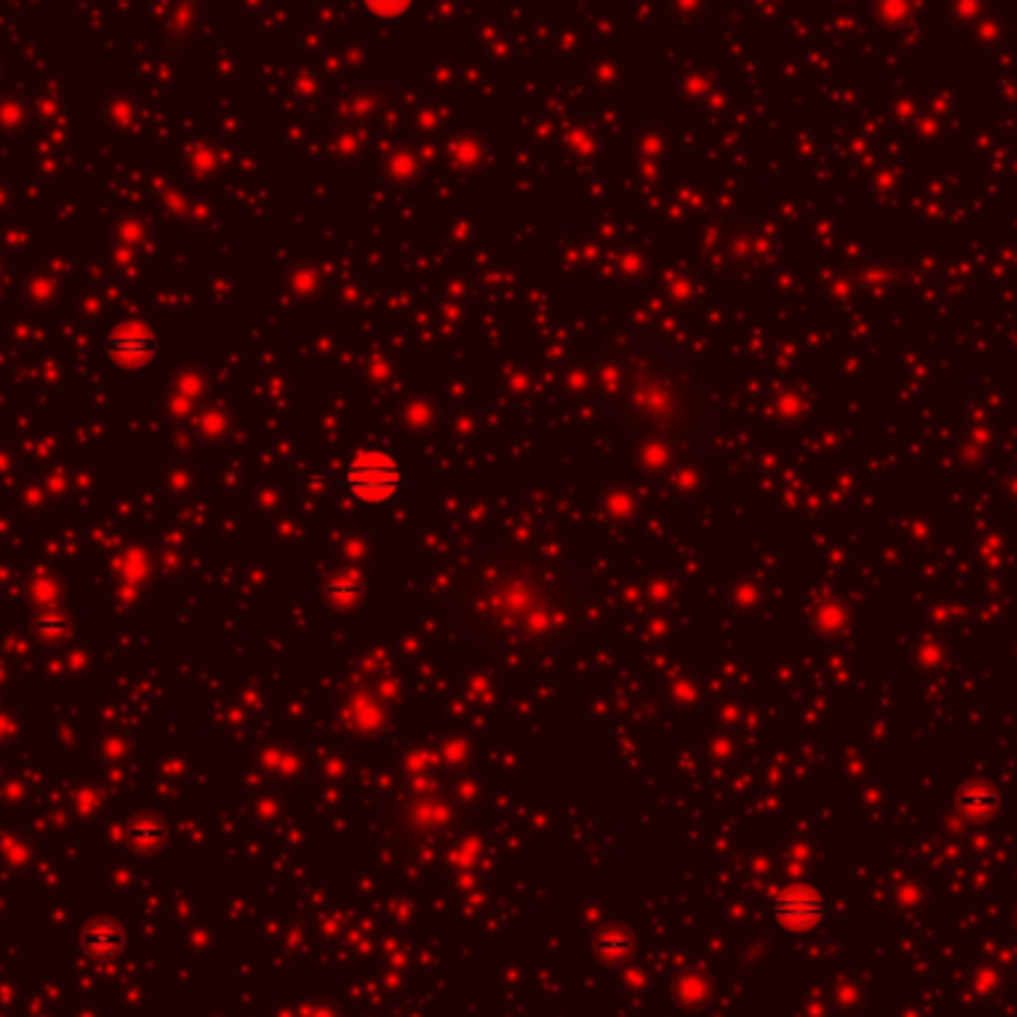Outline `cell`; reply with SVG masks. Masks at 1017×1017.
<instances>
[{"label": "cell", "mask_w": 1017, "mask_h": 1017, "mask_svg": "<svg viewBox=\"0 0 1017 1017\" xmlns=\"http://www.w3.org/2000/svg\"><path fill=\"white\" fill-rule=\"evenodd\" d=\"M345 488L354 500L366 506H381L405 488V470L390 452H357L345 467Z\"/></svg>", "instance_id": "1"}, {"label": "cell", "mask_w": 1017, "mask_h": 1017, "mask_svg": "<svg viewBox=\"0 0 1017 1017\" xmlns=\"http://www.w3.org/2000/svg\"><path fill=\"white\" fill-rule=\"evenodd\" d=\"M108 354L122 369H143L158 354V339L143 322H122L108 337Z\"/></svg>", "instance_id": "2"}, {"label": "cell", "mask_w": 1017, "mask_h": 1017, "mask_svg": "<svg viewBox=\"0 0 1017 1017\" xmlns=\"http://www.w3.org/2000/svg\"><path fill=\"white\" fill-rule=\"evenodd\" d=\"M821 916H824V904H821V896L812 890H789L777 902V919L786 928H797V931L812 928Z\"/></svg>", "instance_id": "3"}, {"label": "cell", "mask_w": 1017, "mask_h": 1017, "mask_svg": "<svg viewBox=\"0 0 1017 1017\" xmlns=\"http://www.w3.org/2000/svg\"><path fill=\"white\" fill-rule=\"evenodd\" d=\"M997 794L988 789V786H967V789L958 794V806L967 818H988L994 809H997Z\"/></svg>", "instance_id": "4"}, {"label": "cell", "mask_w": 1017, "mask_h": 1017, "mask_svg": "<svg viewBox=\"0 0 1017 1017\" xmlns=\"http://www.w3.org/2000/svg\"><path fill=\"white\" fill-rule=\"evenodd\" d=\"M375 18H402V15H408L414 6H417V0H360Z\"/></svg>", "instance_id": "5"}]
</instances>
